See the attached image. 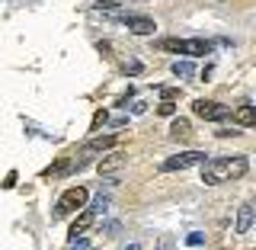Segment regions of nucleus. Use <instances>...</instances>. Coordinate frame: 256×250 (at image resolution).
Segmentation results:
<instances>
[{"instance_id":"obj_11","label":"nucleus","mask_w":256,"mask_h":250,"mask_svg":"<svg viewBox=\"0 0 256 250\" xmlns=\"http://www.w3.org/2000/svg\"><path fill=\"white\" fill-rule=\"evenodd\" d=\"M189 135H192L189 119H180V116H176L173 125H170V138H189Z\"/></svg>"},{"instance_id":"obj_21","label":"nucleus","mask_w":256,"mask_h":250,"mask_svg":"<svg viewBox=\"0 0 256 250\" xmlns=\"http://www.w3.org/2000/svg\"><path fill=\"white\" fill-rule=\"evenodd\" d=\"M4 186H6V189H13V186H16V173H13V170H10V173H6V180H4Z\"/></svg>"},{"instance_id":"obj_2","label":"nucleus","mask_w":256,"mask_h":250,"mask_svg":"<svg viewBox=\"0 0 256 250\" xmlns=\"http://www.w3.org/2000/svg\"><path fill=\"white\" fill-rule=\"evenodd\" d=\"M154 48L160 52H176V55H192V58H198V55H212V42L208 39H160L154 42Z\"/></svg>"},{"instance_id":"obj_8","label":"nucleus","mask_w":256,"mask_h":250,"mask_svg":"<svg viewBox=\"0 0 256 250\" xmlns=\"http://www.w3.org/2000/svg\"><path fill=\"white\" fill-rule=\"evenodd\" d=\"M122 23L128 26V32H134V36H150V32L157 29V23L150 20V16H122Z\"/></svg>"},{"instance_id":"obj_17","label":"nucleus","mask_w":256,"mask_h":250,"mask_svg":"<svg viewBox=\"0 0 256 250\" xmlns=\"http://www.w3.org/2000/svg\"><path fill=\"white\" fill-rule=\"evenodd\" d=\"M160 96H164V100H176V96H180V87H164Z\"/></svg>"},{"instance_id":"obj_19","label":"nucleus","mask_w":256,"mask_h":250,"mask_svg":"<svg viewBox=\"0 0 256 250\" xmlns=\"http://www.w3.org/2000/svg\"><path fill=\"white\" fill-rule=\"evenodd\" d=\"M70 250H90V244L84 237H77V240H70Z\"/></svg>"},{"instance_id":"obj_10","label":"nucleus","mask_w":256,"mask_h":250,"mask_svg":"<svg viewBox=\"0 0 256 250\" xmlns=\"http://www.w3.org/2000/svg\"><path fill=\"white\" fill-rule=\"evenodd\" d=\"M230 122L237 125H256V106H237L230 112Z\"/></svg>"},{"instance_id":"obj_14","label":"nucleus","mask_w":256,"mask_h":250,"mask_svg":"<svg viewBox=\"0 0 256 250\" xmlns=\"http://www.w3.org/2000/svg\"><path fill=\"white\" fill-rule=\"evenodd\" d=\"M106 122H109V112H106V109H100V112L93 116V125H90V132H96V128H100V125H106Z\"/></svg>"},{"instance_id":"obj_16","label":"nucleus","mask_w":256,"mask_h":250,"mask_svg":"<svg viewBox=\"0 0 256 250\" xmlns=\"http://www.w3.org/2000/svg\"><path fill=\"white\" fill-rule=\"evenodd\" d=\"M186 244H189V247H202V244H205V234H198V231H192V234L186 237Z\"/></svg>"},{"instance_id":"obj_12","label":"nucleus","mask_w":256,"mask_h":250,"mask_svg":"<svg viewBox=\"0 0 256 250\" xmlns=\"http://www.w3.org/2000/svg\"><path fill=\"white\" fill-rule=\"evenodd\" d=\"M173 77H180V80L196 77V64H192V61H176L173 64Z\"/></svg>"},{"instance_id":"obj_23","label":"nucleus","mask_w":256,"mask_h":250,"mask_svg":"<svg viewBox=\"0 0 256 250\" xmlns=\"http://www.w3.org/2000/svg\"><path fill=\"white\" fill-rule=\"evenodd\" d=\"M253 250H256V247H253Z\"/></svg>"},{"instance_id":"obj_18","label":"nucleus","mask_w":256,"mask_h":250,"mask_svg":"<svg viewBox=\"0 0 256 250\" xmlns=\"http://www.w3.org/2000/svg\"><path fill=\"white\" fill-rule=\"evenodd\" d=\"M93 208H96V212L102 215V212H106V208H109V199H106V196H100V199H96V202H93Z\"/></svg>"},{"instance_id":"obj_4","label":"nucleus","mask_w":256,"mask_h":250,"mask_svg":"<svg viewBox=\"0 0 256 250\" xmlns=\"http://www.w3.org/2000/svg\"><path fill=\"white\" fill-rule=\"evenodd\" d=\"M86 199H90V192H86L84 186L64 189L61 199H58V205H54V218H64V215H70V212H77V208H84Z\"/></svg>"},{"instance_id":"obj_5","label":"nucleus","mask_w":256,"mask_h":250,"mask_svg":"<svg viewBox=\"0 0 256 250\" xmlns=\"http://www.w3.org/2000/svg\"><path fill=\"white\" fill-rule=\"evenodd\" d=\"M192 112H196L198 119H205V122H224V119L230 116V109L221 106V103H214V100H196L192 103Z\"/></svg>"},{"instance_id":"obj_7","label":"nucleus","mask_w":256,"mask_h":250,"mask_svg":"<svg viewBox=\"0 0 256 250\" xmlns=\"http://www.w3.org/2000/svg\"><path fill=\"white\" fill-rule=\"evenodd\" d=\"M125 164H128V154H125V151H112V154H106L100 164H96V170H100L102 176H112L116 170H122Z\"/></svg>"},{"instance_id":"obj_9","label":"nucleus","mask_w":256,"mask_h":250,"mask_svg":"<svg viewBox=\"0 0 256 250\" xmlns=\"http://www.w3.org/2000/svg\"><path fill=\"white\" fill-rule=\"evenodd\" d=\"M253 215H256L253 205H240L237 208V234H246V231L253 228Z\"/></svg>"},{"instance_id":"obj_13","label":"nucleus","mask_w":256,"mask_h":250,"mask_svg":"<svg viewBox=\"0 0 256 250\" xmlns=\"http://www.w3.org/2000/svg\"><path fill=\"white\" fill-rule=\"evenodd\" d=\"M157 112H160V116H166V119H170V116H176V103H173V100H164V103L157 106Z\"/></svg>"},{"instance_id":"obj_3","label":"nucleus","mask_w":256,"mask_h":250,"mask_svg":"<svg viewBox=\"0 0 256 250\" xmlns=\"http://www.w3.org/2000/svg\"><path fill=\"white\" fill-rule=\"evenodd\" d=\"M205 151H180V154L160 160V173H173V170H189V167H205Z\"/></svg>"},{"instance_id":"obj_1","label":"nucleus","mask_w":256,"mask_h":250,"mask_svg":"<svg viewBox=\"0 0 256 250\" xmlns=\"http://www.w3.org/2000/svg\"><path fill=\"white\" fill-rule=\"evenodd\" d=\"M250 170V160L244 154H234V157H214L202 167V183L205 186H218V183H234L240 176H246Z\"/></svg>"},{"instance_id":"obj_20","label":"nucleus","mask_w":256,"mask_h":250,"mask_svg":"<svg viewBox=\"0 0 256 250\" xmlns=\"http://www.w3.org/2000/svg\"><path fill=\"white\" fill-rule=\"evenodd\" d=\"M234 135H240L237 128H218V138H234Z\"/></svg>"},{"instance_id":"obj_6","label":"nucleus","mask_w":256,"mask_h":250,"mask_svg":"<svg viewBox=\"0 0 256 250\" xmlns=\"http://www.w3.org/2000/svg\"><path fill=\"white\" fill-rule=\"evenodd\" d=\"M96 218H100V212L96 208H84V212L74 218V224H70V240H77V237H84L86 231L96 224Z\"/></svg>"},{"instance_id":"obj_15","label":"nucleus","mask_w":256,"mask_h":250,"mask_svg":"<svg viewBox=\"0 0 256 250\" xmlns=\"http://www.w3.org/2000/svg\"><path fill=\"white\" fill-rule=\"evenodd\" d=\"M122 71H125V74H141V61L128 58V61H122Z\"/></svg>"},{"instance_id":"obj_22","label":"nucleus","mask_w":256,"mask_h":250,"mask_svg":"<svg viewBox=\"0 0 256 250\" xmlns=\"http://www.w3.org/2000/svg\"><path fill=\"white\" fill-rule=\"evenodd\" d=\"M125 250H141V244H128V247H125Z\"/></svg>"}]
</instances>
